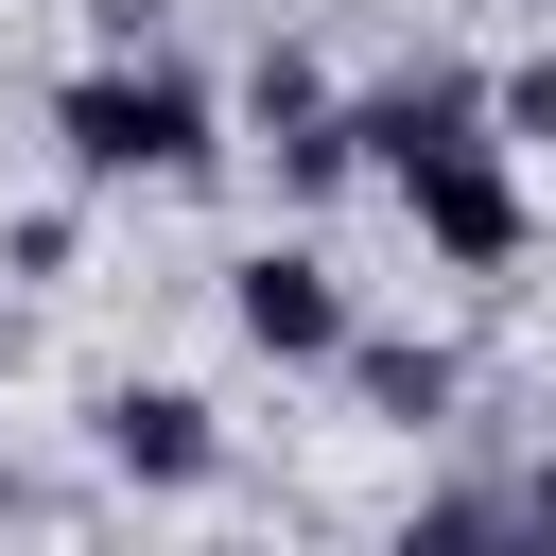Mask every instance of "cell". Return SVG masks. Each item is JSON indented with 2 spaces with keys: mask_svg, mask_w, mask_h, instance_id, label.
I'll use <instances>...</instances> for the list:
<instances>
[{
  "mask_svg": "<svg viewBox=\"0 0 556 556\" xmlns=\"http://www.w3.org/2000/svg\"><path fill=\"white\" fill-rule=\"evenodd\" d=\"M243 313H261V330H278V348H313V330H330V295H313V278H295V261H261V295H243Z\"/></svg>",
  "mask_w": 556,
  "mask_h": 556,
  "instance_id": "6da1fadb",
  "label": "cell"
}]
</instances>
